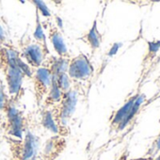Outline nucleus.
Masks as SVG:
<instances>
[{"mask_svg": "<svg viewBox=\"0 0 160 160\" xmlns=\"http://www.w3.org/2000/svg\"><path fill=\"white\" fill-rule=\"evenodd\" d=\"M145 99V94L143 93H136L132 95L126 103L114 114L111 126L112 128L120 131L125 128L128 122L136 116L138 111L139 107L142 105L143 100Z\"/></svg>", "mask_w": 160, "mask_h": 160, "instance_id": "1", "label": "nucleus"}, {"mask_svg": "<svg viewBox=\"0 0 160 160\" xmlns=\"http://www.w3.org/2000/svg\"><path fill=\"white\" fill-rule=\"evenodd\" d=\"M70 75L76 78H83L92 72V67L85 57L75 58L70 66Z\"/></svg>", "mask_w": 160, "mask_h": 160, "instance_id": "2", "label": "nucleus"}, {"mask_svg": "<svg viewBox=\"0 0 160 160\" xmlns=\"http://www.w3.org/2000/svg\"><path fill=\"white\" fill-rule=\"evenodd\" d=\"M38 149V139L31 134H28L23 146L21 160H34Z\"/></svg>", "mask_w": 160, "mask_h": 160, "instance_id": "3", "label": "nucleus"}, {"mask_svg": "<svg viewBox=\"0 0 160 160\" xmlns=\"http://www.w3.org/2000/svg\"><path fill=\"white\" fill-rule=\"evenodd\" d=\"M8 83L10 92L17 93L22 83V71L17 66H10L8 70Z\"/></svg>", "mask_w": 160, "mask_h": 160, "instance_id": "4", "label": "nucleus"}, {"mask_svg": "<svg viewBox=\"0 0 160 160\" xmlns=\"http://www.w3.org/2000/svg\"><path fill=\"white\" fill-rule=\"evenodd\" d=\"M75 105H76V93L74 92H70L66 95V98L63 103L62 112H61L62 121L64 123L66 122V121L70 118V116L74 111Z\"/></svg>", "mask_w": 160, "mask_h": 160, "instance_id": "5", "label": "nucleus"}, {"mask_svg": "<svg viewBox=\"0 0 160 160\" xmlns=\"http://www.w3.org/2000/svg\"><path fill=\"white\" fill-rule=\"evenodd\" d=\"M9 117L12 122V131L11 133L18 138L22 137V119L17 113L15 108H11L9 110Z\"/></svg>", "mask_w": 160, "mask_h": 160, "instance_id": "6", "label": "nucleus"}, {"mask_svg": "<svg viewBox=\"0 0 160 160\" xmlns=\"http://www.w3.org/2000/svg\"><path fill=\"white\" fill-rule=\"evenodd\" d=\"M26 57L34 66L40 65L42 58L41 48L37 45H30L26 49Z\"/></svg>", "mask_w": 160, "mask_h": 160, "instance_id": "7", "label": "nucleus"}, {"mask_svg": "<svg viewBox=\"0 0 160 160\" xmlns=\"http://www.w3.org/2000/svg\"><path fill=\"white\" fill-rule=\"evenodd\" d=\"M52 42H53V45H54L55 49L57 50V52H58L60 55L66 53V51H67L66 45L63 42V39L61 38V36L58 33L55 32L52 35Z\"/></svg>", "mask_w": 160, "mask_h": 160, "instance_id": "8", "label": "nucleus"}, {"mask_svg": "<svg viewBox=\"0 0 160 160\" xmlns=\"http://www.w3.org/2000/svg\"><path fill=\"white\" fill-rule=\"evenodd\" d=\"M37 79L38 81L42 84L44 87H48L50 84V73L45 69H40L37 72Z\"/></svg>", "mask_w": 160, "mask_h": 160, "instance_id": "9", "label": "nucleus"}, {"mask_svg": "<svg viewBox=\"0 0 160 160\" xmlns=\"http://www.w3.org/2000/svg\"><path fill=\"white\" fill-rule=\"evenodd\" d=\"M88 38H89V42H91V44H92V47L96 48V47L99 46V44H100V36H99V33H98V31H97L96 24H95V23H94V25H93L92 30L90 31Z\"/></svg>", "mask_w": 160, "mask_h": 160, "instance_id": "10", "label": "nucleus"}, {"mask_svg": "<svg viewBox=\"0 0 160 160\" xmlns=\"http://www.w3.org/2000/svg\"><path fill=\"white\" fill-rule=\"evenodd\" d=\"M160 151V133L157 135V137L154 138L150 150H149V152H148V155L147 156H152L153 157L158 152Z\"/></svg>", "mask_w": 160, "mask_h": 160, "instance_id": "11", "label": "nucleus"}, {"mask_svg": "<svg viewBox=\"0 0 160 160\" xmlns=\"http://www.w3.org/2000/svg\"><path fill=\"white\" fill-rule=\"evenodd\" d=\"M43 122H44V125H45L46 128L50 129L51 131H53V132H55V133L58 132L57 126H56V124H55V122H54V121H53V119H52V116H51V114H50L49 112H47V113L45 114L44 119H43Z\"/></svg>", "mask_w": 160, "mask_h": 160, "instance_id": "12", "label": "nucleus"}, {"mask_svg": "<svg viewBox=\"0 0 160 160\" xmlns=\"http://www.w3.org/2000/svg\"><path fill=\"white\" fill-rule=\"evenodd\" d=\"M53 87H52V92H51V98L54 100V101H57L60 98V91H59V87L58 85V80L57 78L53 79Z\"/></svg>", "mask_w": 160, "mask_h": 160, "instance_id": "13", "label": "nucleus"}, {"mask_svg": "<svg viewBox=\"0 0 160 160\" xmlns=\"http://www.w3.org/2000/svg\"><path fill=\"white\" fill-rule=\"evenodd\" d=\"M58 80V79H57ZM58 87L61 88L62 90H67L69 88V79H68V76L65 74V73H61L58 75Z\"/></svg>", "mask_w": 160, "mask_h": 160, "instance_id": "14", "label": "nucleus"}, {"mask_svg": "<svg viewBox=\"0 0 160 160\" xmlns=\"http://www.w3.org/2000/svg\"><path fill=\"white\" fill-rule=\"evenodd\" d=\"M35 4H37L38 8L41 10V12H42L43 15H46V16H49L50 15L49 10L47 9L46 5H44V3L42 1H35Z\"/></svg>", "mask_w": 160, "mask_h": 160, "instance_id": "15", "label": "nucleus"}, {"mask_svg": "<svg viewBox=\"0 0 160 160\" xmlns=\"http://www.w3.org/2000/svg\"><path fill=\"white\" fill-rule=\"evenodd\" d=\"M34 35H35L36 39L39 40V41L44 38L43 33H42V28H41V26H40V23L37 24V28H36V31H35V34H34Z\"/></svg>", "mask_w": 160, "mask_h": 160, "instance_id": "16", "label": "nucleus"}, {"mask_svg": "<svg viewBox=\"0 0 160 160\" xmlns=\"http://www.w3.org/2000/svg\"><path fill=\"white\" fill-rule=\"evenodd\" d=\"M4 106V93L2 89L0 88V109H1Z\"/></svg>", "mask_w": 160, "mask_h": 160, "instance_id": "17", "label": "nucleus"}, {"mask_svg": "<svg viewBox=\"0 0 160 160\" xmlns=\"http://www.w3.org/2000/svg\"><path fill=\"white\" fill-rule=\"evenodd\" d=\"M127 160H154L153 157L152 156H142V157H138V158H133V159H127Z\"/></svg>", "mask_w": 160, "mask_h": 160, "instance_id": "18", "label": "nucleus"}, {"mask_svg": "<svg viewBox=\"0 0 160 160\" xmlns=\"http://www.w3.org/2000/svg\"><path fill=\"white\" fill-rule=\"evenodd\" d=\"M118 160H127V153H123Z\"/></svg>", "mask_w": 160, "mask_h": 160, "instance_id": "19", "label": "nucleus"}, {"mask_svg": "<svg viewBox=\"0 0 160 160\" xmlns=\"http://www.w3.org/2000/svg\"><path fill=\"white\" fill-rule=\"evenodd\" d=\"M3 39H4V32L1 27H0V40H3Z\"/></svg>", "mask_w": 160, "mask_h": 160, "instance_id": "20", "label": "nucleus"}]
</instances>
